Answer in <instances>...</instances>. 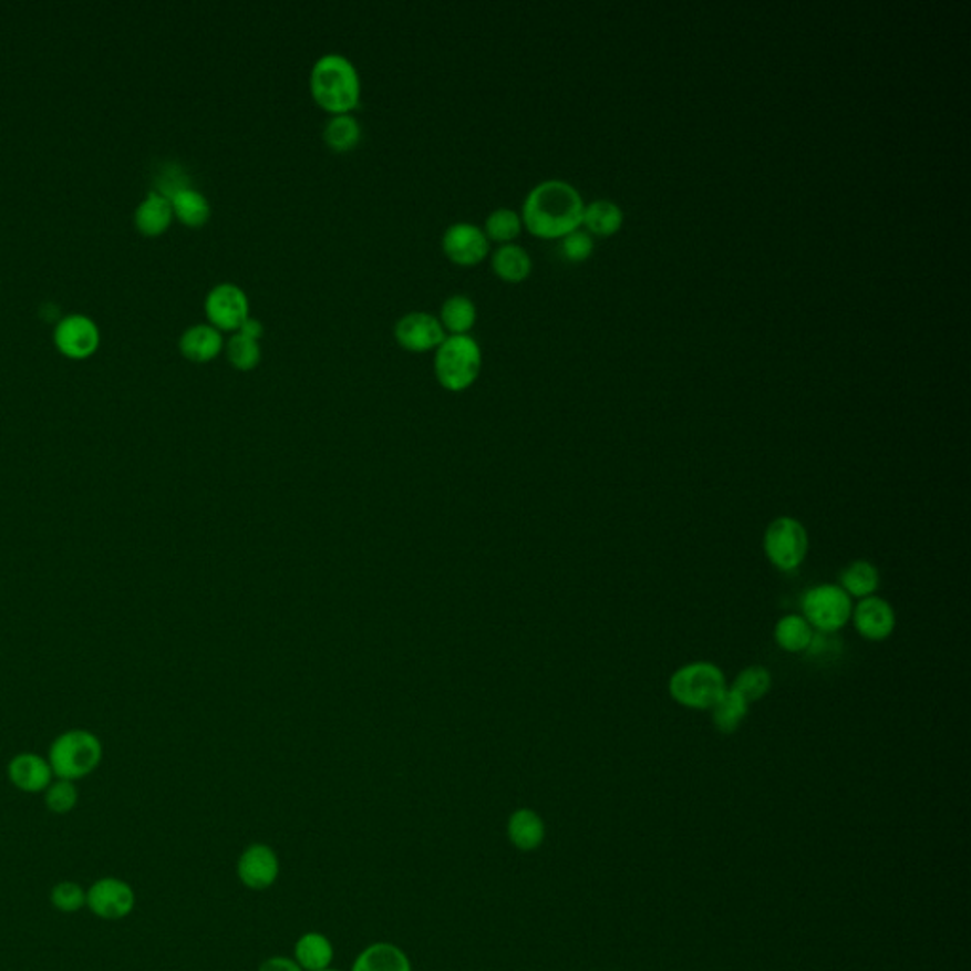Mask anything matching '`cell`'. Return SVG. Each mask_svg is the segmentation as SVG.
I'll return each instance as SVG.
<instances>
[{
    "mask_svg": "<svg viewBox=\"0 0 971 971\" xmlns=\"http://www.w3.org/2000/svg\"><path fill=\"white\" fill-rule=\"evenodd\" d=\"M816 632L803 614H786L774 628V640L787 653H806Z\"/></svg>",
    "mask_w": 971,
    "mask_h": 971,
    "instance_id": "cell-23",
    "label": "cell"
},
{
    "mask_svg": "<svg viewBox=\"0 0 971 971\" xmlns=\"http://www.w3.org/2000/svg\"><path fill=\"white\" fill-rule=\"evenodd\" d=\"M592 251H595V241L588 231H571L562 238V255L571 262H585Z\"/></svg>",
    "mask_w": 971,
    "mask_h": 971,
    "instance_id": "cell-34",
    "label": "cell"
},
{
    "mask_svg": "<svg viewBox=\"0 0 971 971\" xmlns=\"http://www.w3.org/2000/svg\"><path fill=\"white\" fill-rule=\"evenodd\" d=\"M8 778L21 792L40 793L47 792V787L52 784L53 773L44 757L37 754H20L10 761Z\"/></svg>",
    "mask_w": 971,
    "mask_h": 971,
    "instance_id": "cell-15",
    "label": "cell"
},
{
    "mask_svg": "<svg viewBox=\"0 0 971 971\" xmlns=\"http://www.w3.org/2000/svg\"><path fill=\"white\" fill-rule=\"evenodd\" d=\"M205 316L218 331H238L251 316V300L236 283H218L205 297Z\"/></svg>",
    "mask_w": 971,
    "mask_h": 971,
    "instance_id": "cell-8",
    "label": "cell"
},
{
    "mask_svg": "<svg viewBox=\"0 0 971 971\" xmlns=\"http://www.w3.org/2000/svg\"><path fill=\"white\" fill-rule=\"evenodd\" d=\"M137 896L126 880L105 877L95 880L86 892V907L103 920H122L132 915Z\"/></svg>",
    "mask_w": 971,
    "mask_h": 971,
    "instance_id": "cell-11",
    "label": "cell"
},
{
    "mask_svg": "<svg viewBox=\"0 0 971 971\" xmlns=\"http://www.w3.org/2000/svg\"><path fill=\"white\" fill-rule=\"evenodd\" d=\"M179 348L180 353L194 363H207L223 351L225 338H223V332L215 329L213 324H193L190 329L183 332Z\"/></svg>",
    "mask_w": 971,
    "mask_h": 971,
    "instance_id": "cell-17",
    "label": "cell"
},
{
    "mask_svg": "<svg viewBox=\"0 0 971 971\" xmlns=\"http://www.w3.org/2000/svg\"><path fill=\"white\" fill-rule=\"evenodd\" d=\"M103 757V747L95 734L90 731H66L53 741L48 755V763L52 767L53 776L60 779L76 782L86 778L95 768L100 767Z\"/></svg>",
    "mask_w": 971,
    "mask_h": 971,
    "instance_id": "cell-4",
    "label": "cell"
},
{
    "mask_svg": "<svg viewBox=\"0 0 971 971\" xmlns=\"http://www.w3.org/2000/svg\"><path fill=\"white\" fill-rule=\"evenodd\" d=\"M44 803H47V808L50 813H71L74 806H76V803H79V792H76L74 782H69V779H58V782H52V784L47 787Z\"/></svg>",
    "mask_w": 971,
    "mask_h": 971,
    "instance_id": "cell-33",
    "label": "cell"
},
{
    "mask_svg": "<svg viewBox=\"0 0 971 971\" xmlns=\"http://www.w3.org/2000/svg\"><path fill=\"white\" fill-rule=\"evenodd\" d=\"M771 688H773V675H771V672H768L767 668L761 667V664H754V667L744 668L741 674L736 675V680H734L733 688L731 689L741 694L747 704H752V702L765 699Z\"/></svg>",
    "mask_w": 971,
    "mask_h": 971,
    "instance_id": "cell-30",
    "label": "cell"
},
{
    "mask_svg": "<svg viewBox=\"0 0 971 971\" xmlns=\"http://www.w3.org/2000/svg\"><path fill=\"white\" fill-rule=\"evenodd\" d=\"M476 304L467 295H452L444 300L441 306L438 319L443 323L444 331L450 334H469L471 329L475 327Z\"/></svg>",
    "mask_w": 971,
    "mask_h": 971,
    "instance_id": "cell-24",
    "label": "cell"
},
{
    "mask_svg": "<svg viewBox=\"0 0 971 971\" xmlns=\"http://www.w3.org/2000/svg\"><path fill=\"white\" fill-rule=\"evenodd\" d=\"M258 971H304L295 962L292 957H270L262 964L258 965Z\"/></svg>",
    "mask_w": 971,
    "mask_h": 971,
    "instance_id": "cell-35",
    "label": "cell"
},
{
    "mask_svg": "<svg viewBox=\"0 0 971 971\" xmlns=\"http://www.w3.org/2000/svg\"><path fill=\"white\" fill-rule=\"evenodd\" d=\"M433 369L446 390H467L483 371V350L471 334H448L435 350Z\"/></svg>",
    "mask_w": 971,
    "mask_h": 971,
    "instance_id": "cell-3",
    "label": "cell"
},
{
    "mask_svg": "<svg viewBox=\"0 0 971 971\" xmlns=\"http://www.w3.org/2000/svg\"><path fill=\"white\" fill-rule=\"evenodd\" d=\"M50 899H52V906L65 915H73V912H79L80 909L86 907L84 888L76 882H71V880H61L53 886Z\"/></svg>",
    "mask_w": 971,
    "mask_h": 971,
    "instance_id": "cell-32",
    "label": "cell"
},
{
    "mask_svg": "<svg viewBox=\"0 0 971 971\" xmlns=\"http://www.w3.org/2000/svg\"><path fill=\"white\" fill-rule=\"evenodd\" d=\"M441 245H443L444 255L448 257V260L459 266L478 265L492 252V244H489L483 226L467 223V220L450 225L443 231Z\"/></svg>",
    "mask_w": 971,
    "mask_h": 971,
    "instance_id": "cell-9",
    "label": "cell"
},
{
    "mask_svg": "<svg viewBox=\"0 0 971 971\" xmlns=\"http://www.w3.org/2000/svg\"><path fill=\"white\" fill-rule=\"evenodd\" d=\"M236 332H241L245 337L252 338V340H258V342H260V338L265 337V323H262L260 319L249 316Z\"/></svg>",
    "mask_w": 971,
    "mask_h": 971,
    "instance_id": "cell-36",
    "label": "cell"
},
{
    "mask_svg": "<svg viewBox=\"0 0 971 971\" xmlns=\"http://www.w3.org/2000/svg\"><path fill=\"white\" fill-rule=\"evenodd\" d=\"M803 617L814 630L835 634L853 619V598L839 585H818L808 588L803 601Z\"/></svg>",
    "mask_w": 971,
    "mask_h": 971,
    "instance_id": "cell-6",
    "label": "cell"
},
{
    "mask_svg": "<svg viewBox=\"0 0 971 971\" xmlns=\"http://www.w3.org/2000/svg\"><path fill=\"white\" fill-rule=\"evenodd\" d=\"M507 837L516 850L534 853L545 840V822L534 810L518 808L507 822Z\"/></svg>",
    "mask_w": 971,
    "mask_h": 971,
    "instance_id": "cell-20",
    "label": "cell"
},
{
    "mask_svg": "<svg viewBox=\"0 0 971 971\" xmlns=\"http://www.w3.org/2000/svg\"><path fill=\"white\" fill-rule=\"evenodd\" d=\"M523 228L520 213L510 209V207H497V209H494L486 217L483 226V230L486 231L489 241H497L499 245L510 244L513 239L520 236Z\"/></svg>",
    "mask_w": 971,
    "mask_h": 971,
    "instance_id": "cell-29",
    "label": "cell"
},
{
    "mask_svg": "<svg viewBox=\"0 0 971 971\" xmlns=\"http://www.w3.org/2000/svg\"><path fill=\"white\" fill-rule=\"evenodd\" d=\"M236 872L241 885L255 892H262L276 885L281 875V861L270 845L252 843L239 854Z\"/></svg>",
    "mask_w": 971,
    "mask_h": 971,
    "instance_id": "cell-12",
    "label": "cell"
},
{
    "mask_svg": "<svg viewBox=\"0 0 971 971\" xmlns=\"http://www.w3.org/2000/svg\"><path fill=\"white\" fill-rule=\"evenodd\" d=\"M622 223V209L611 199H596L592 204L585 205L582 225L596 236H613L621 230Z\"/></svg>",
    "mask_w": 971,
    "mask_h": 971,
    "instance_id": "cell-26",
    "label": "cell"
},
{
    "mask_svg": "<svg viewBox=\"0 0 971 971\" xmlns=\"http://www.w3.org/2000/svg\"><path fill=\"white\" fill-rule=\"evenodd\" d=\"M350 971H412V962L401 947L378 941L359 952Z\"/></svg>",
    "mask_w": 971,
    "mask_h": 971,
    "instance_id": "cell-16",
    "label": "cell"
},
{
    "mask_svg": "<svg viewBox=\"0 0 971 971\" xmlns=\"http://www.w3.org/2000/svg\"><path fill=\"white\" fill-rule=\"evenodd\" d=\"M173 207L164 194L151 193L135 211V225L146 236H158L172 225Z\"/></svg>",
    "mask_w": 971,
    "mask_h": 971,
    "instance_id": "cell-21",
    "label": "cell"
},
{
    "mask_svg": "<svg viewBox=\"0 0 971 971\" xmlns=\"http://www.w3.org/2000/svg\"><path fill=\"white\" fill-rule=\"evenodd\" d=\"M585 202L576 186L562 179L537 183L524 198L523 225L537 238L556 239L579 230Z\"/></svg>",
    "mask_w": 971,
    "mask_h": 971,
    "instance_id": "cell-1",
    "label": "cell"
},
{
    "mask_svg": "<svg viewBox=\"0 0 971 971\" xmlns=\"http://www.w3.org/2000/svg\"><path fill=\"white\" fill-rule=\"evenodd\" d=\"M765 555L779 571H795L808 555V534L805 526L792 516H779L768 524L763 539Z\"/></svg>",
    "mask_w": 971,
    "mask_h": 971,
    "instance_id": "cell-7",
    "label": "cell"
},
{
    "mask_svg": "<svg viewBox=\"0 0 971 971\" xmlns=\"http://www.w3.org/2000/svg\"><path fill=\"white\" fill-rule=\"evenodd\" d=\"M489 262L497 278L509 283H520L528 279L534 268L529 252L523 245L516 244L497 245L494 252H489Z\"/></svg>",
    "mask_w": 971,
    "mask_h": 971,
    "instance_id": "cell-18",
    "label": "cell"
},
{
    "mask_svg": "<svg viewBox=\"0 0 971 971\" xmlns=\"http://www.w3.org/2000/svg\"><path fill=\"white\" fill-rule=\"evenodd\" d=\"M226 358L234 369L244 372L252 371V369H257L260 359H262L260 342L245 337L241 332H234L226 344Z\"/></svg>",
    "mask_w": 971,
    "mask_h": 971,
    "instance_id": "cell-31",
    "label": "cell"
},
{
    "mask_svg": "<svg viewBox=\"0 0 971 971\" xmlns=\"http://www.w3.org/2000/svg\"><path fill=\"white\" fill-rule=\"evenodd\" d=\"M324 971H338V970H334V968H329V970H324Z\"/></svg>",
    "mask_w": 971,
    "mask_h": 971,
    "instance_id": "cell-37",
    "label": "cell"
},
{
    "mask_svg": "<svg viewBox=\"0 0 971 971\" xmlns=\"http://www.w3.org/2000/svg\"><path fill=\"white\" fill-rule=\"evenodd\" d=\"M393 337L403 350L425 353L436 350L448 334L444 331L441 319L430 311H410L403 318L396 319Z\"/></svg>",
    "mask_w": 971,
    "mask_h": 971,
    "instance_id": "cell-10",
    "label": "cell"
},
{
    "mask_svg": "<svg viewBox=\"0 0 971 971\" xmlns=\"http://www.w3.org/2000/svg\"><path fill=\"white\" fill-rule=\"evenodd\" d=\"M853 621L859 636L866 640L882 641L896 630V611L879 596H869L859 600L853 609Z\"/></svg>",
    "mask_w": 971,
    "mask_h": 971,
    "instance_id": "cell-13",
    "label": "cell"
},
{
    "mask_svg": "<svg viewBox=\"0 0 971 971\" xmlns=\"http://www.w3.org/2000/svg\"><path fill=\"white\" fill-rule=\"evenodd\" d=\"M879 569L875 568L871 562H867V560H856V562L848 564L840 571L839 587L850 598H859V600L869 598V596L875 595V590L879 588Z\"/></svg>",
    "mask_w": 971,
    "mask_h": 971,
    "instance_id": "cell-25",
    "label": "cell"
},
{
    "mask_svg": "<svg viewBox=\"0 0 971 971\" xmlns=\"http://www.w3.org/2000/svg\"><path fill=\"white\" fill-rule=\"evenodd\" d=\"M363 140V127L351 114H334L323 127V141L334 153H350Z\"/></svg>",
    "mask_w": 971,
    "mask_h": 971,
    "instance_id": "cell-22",
    "label": "cell"
},
{
    "mask_svg": "<svg viewBox=\"0 0 971 971\" xmlns=\"http://www.w3.org/2000/svg\"><path fill=\"white\" fill-rule=\"evenodd\" d=\"M310 92L313 101L332 116L353 113L363 95L358 66L342 53H324L311 66Z\"/></svg>",
    "mask_w": 971,
    "mask_h": 971,
    "instance_id": "cell-2",
    "label": "cell"
},
{
    "mask_svg": "<svg viewBox=\"0 0 971 971\" xmlns=\"http://www.w3.org/2000/svg\"><path fill=\"white\" fill-rule=\"evenodd\" d=\"M292 959L304 971H324L332 968L334 946L321 932H306L297 939Z\"/></svg>",
    "mask_w": 971,
    "mask_h": 971,
    "instance_id": "cell-19",
    "label": "cell"
},
{
    "mask_svg": "<svg viewBox=\"0 0 971 971\" xmlns=\"http://www.w3.org/2000/svg\"><path fill=\"white\" fill-rule=\"evenodd\" d=\"M668 691L678 704L689 710H712L727 691V680L712 662H691L675 670Z\"/></svg>",
    "mask_w": 971,
    "mask_h": 971,
    "instance_id": "cell-5",
    "label": "cell"
},
{
    "mask_svg": "<svg viewBox=\"0 0 971 971\" xmlns=\"http://www.w3.org/2000/svg\"><path fill=\"white\" fill-rule=\"evenodd\" d=\"M55 344L69 358H86L100 344V331L86 316H69L55 329Z\"/></svg>",
    "mask_w": 971,
    "mask_h": 971,
    "instance_id": "cell-14",
    "label": "cell"
},
{
    "mask_svg": "<svg viewBox=\"0 0 971 971\" xmlns=\"http://www.w3.org/2000/svg\"><path fill=\"white\" fill-rule=\"evenodd\" d=\"M747 712L750 704L741 694L727 688V691L721 694L720 701L712 706V721L720 733L731 734L741 727L747 717Z\"/></svg>",
    "mask_w": 971,
    "mask_h": 971,
    "instance_id": "cell-28",
    "label": "cell"
},
{
    "mask_svg": "<svg viewBox=\"0 0 971 971\" xmlns=\"http://www.w3.org/2000/svg\"><path fill=\"white\" fill-rule=\"evenodd\" d=\"M169 202H172L173 215H177L180 223H185L186 226L198 228V226H204L209 220V217H211L209 199L205 198L204 194L198 193V190L190 188V186H185V188L177 190L169 198Z\"/></svg>",
    "mask_w": 971,
    "mask_h": 971,
    "instance_id": "cell-27",
    "label": "cell"
}]
</instances>
